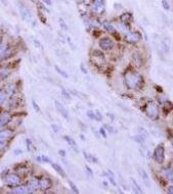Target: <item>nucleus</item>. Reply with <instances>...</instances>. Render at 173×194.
<instances>
[{"label":"nucleus","mask_w":173,"mask_h":194,"mask_svg":"<svg viewBox=\"0 0 173 194\" xmlns=\"http://www.w3.org/2000/svg\"><path fill=\"white\" fill-rule=\"evenodd\" d=\"M125 83L129 89L139 90L143 85V79L138 73L129 71L125 74Z\"/></svg>","instance_id":"1"},{"label":"nucleus","mask_w":173,"mask_h":194,"mask_svg":"<svg viewBox=\"0 0 173 194\" xmlns=\"http://www.w3.org/2000/svg\"><path fill=\"white\" fill-rule=\"evenodd\" d=\"M145 113L150 119L156 120L159 115V108H158V106L156 105V103H154L153 101H148V103L145 104Z\"/></svg>","instance_id":"2"},{"label":"nucleus","mask_w":173,"mask_h":194,"mask_svg":"<svg viewBox=\"0 0 173 194\" xmlns=\"http://www.w3.org/2000/svg\"><path fill=\"white\" fill-rule=\"evenodd\" d=\"M91 61L96 66H103L105 64V55L98 50H93L91 52Z\"/></svg>","instance_id":"3"},{"label":"nucleus","mask_w":173,"mask_h":194,"mask_svg":"<svg viewBox=\"0 0 173 194\" xmlns=\"http://www.w3.org/2000/svg\"><path fill=\"white\" fill-rule=\"evenodd\" d=\"M154 158L155 160L157 162V164H163L164 159H165V149H164L163 145H158L156 147L154 151Z\"/></svg>","instance_id":"4"},{"label":"nucleus","mask_w":173,"mask_h":194,"mask_svg":"<svg viewBox=\"0 0 173 194\" xmlns=\"http://www.w3.org/2000/svg\"><path fill=\"white\" fill-rule=\"evenodd\" d=\"M114 46V41L109 37H104L99 40V47L104 50H111Z\"/></svg>","instance_id":"5"},{"label":"nucleus","mask_w":173,"mask_h":194,"mask_svg":"<svg viewBox=\"0 0 173 194\" xmlns=\"http://www.w3.org/2000/svg\"><path fill=\"white\" fill-rule=\"evenodd\" d=\"M141 38H143V36L139 32H131L126 35L125 41L128 42V43H136V42L140 41Z\"/></svg>","instance_id":"6"},{"label":"nucleus","mask_w":173,"mask_h":194,"mask_svg":"<svg viewBox=\"0 0 173 194\" xmlns=\"http://www.w3.org/2000/svg\"><path fill=\"white\" fill-rule=\"evenodd\" d=\"M4 180H5V182L7 183V184L12 185V186L20 184V182H21V178H20V176H17V174H13V173L6 175V177L4 178Z\"/></svg>","instance_id":"7"},{"label":"nucleus","mask_w":173,"mask_h":194,"mask_svg":"<svg viewBox=\"0 0 173 194\" xmlns=\"http://www.w3.org/2000/svg\"><path fill=\"white\" fill-rule=\"evenodd\" d=\"M19 10H20V13H21L22 19H23L24 21L28 22V23H30V22L32 21V13H31V12L28 9V8H26L25 6L21 5L19 7Z\"/></svg>","instance_id":"8"},{"label":"nucleus","mask_w":173,"mask_h":194,"mask_svg":"<svg viewBox=\"0 0 173 194\" xmlns=\"http://www.w3.org/2000/svg\"><path fill=\"white\" fill-rule=\"evenodd\" d=\"M39 187L41 190L46 191L52 187V181L49 178H43L39 181Z\"/></svg>","instance_id":"9"},{"label":"nucleus","mask_w":173,"mask_h":194,"mask_svg":"<svg viewBox=\"0 0 173 194\" xmlns=\"http://www.w3.org/2000/svg\"><path fill=\"white\" fill-rule=\"evenodd\" d=\"M93 10L96 13H101L105 10V1L104 0H93Z\"/></svg>","instance_id":"10"},{"label":"nucleus","mask_w":173,"mask_h":194,"mask_svg":"<svg viewBox=\"0 0 173 194\" xmlns=\"http://www.w3.org/2000/svg\"><path fill=\"white\" fill-rule=\"evenodd\" d=\"M12 120V115L7 113H3L0 115V128L4 127L5 125H7L8 123Z\"/></svg>","instance_id":"11"},{"label":"nucleus","mask_w":173,"mask_h":194,"mask_svg":"<svg viewBox=\"0 0 173 194\" xmlns=\"http://www.w3.org/2000/svg\"><path fill=\"white\" fill-rule=\"evenodd\" d=\"M28 189H29V192H35L36 190H38V189L40 188L39 187V182L38 180L36 179H32L30 180V182L28 183Z\"/></svg>","instance_id":"12"},{"label":"nucleus","mask_w":173,"mask_h":194,"mask_svg":"<svg viewBox=\"0 0 173 194\" xmlns=\"http://www.w3.org/2000/svg\"><path fill=\"white\" fill-rule=\"evenodd\" d=\"M54 104H55V107H56V109L59 111V113H61V115H63L65 119L68 120L69 119V113H68V110H67V109L63 106V104H62L61 102H59V101H55Z\"/></svg>","instance_id":"13"},{"label":"nucleus","mask_w":173,"mask_h":194,"mask_svg":"<svg viewBox=\"0 0 173 194\" xmlns=\"http://www.w3.org/2000/svg\"><path fill=\"white\" fill-rule=\"evenodd\" d=\"M120 19H121V22H122V23L125 24V25H127V26L133 21L132 14H131V13H128V12H126V13H124V14H122Z\"/></svg>","instance_id":"14"},{"label":"nucleus","mask_w":173,"mask_h":194,"mask_svg":"<svg viewBox=\"0 0 173 194\" xmlns=\"http://www.w3.org/2000/svg\"><path fill=\"white\" fill-rule=\"evenodd\" d=\"M10 136H12V131L10 130L0 131V142H4L5 140L9 139Z\"/></svg>","instance_id":"15"},{"label":"nucleus","mask_w":173,"mask_h":194,"mask_svg":"<svg viewBox=\"0 0 173 194\" xmlns=\"http://www.w3.org/2000/svg\"><path fill=\"white\" fill-rule=\"evenodd\" d=\"M64 139L66 140L67 142H68V144L70 145L71 147H72L73 149H74L76 152H78V148H77V143H76V141H75L73 138H71L70 136H67V135H65L64 136Z\"/></svg>","instance_id":"16"},{"label":"nucleus","mask_w":173,"mask_h":194,"mask_svg":"<svg viewBox=\"0 0 173 194\" xmlns=\"http://www.w3.org/2000/svg\"><path fill=\"white\" fill-rule=\"evenodd\" d=\"M162 174H163V176L168 181L173 182V171L171 169H163L162 170Z\"/></svg>","instance_id":"17"},{"label":"nucleus","mask_w":173,"mask_h":194,"mask_svg":"<svg viewBox=\"0 0 173 194\" xmlns=\"http://www.w3.org/2000/svg\"><path fill=\"white\" fill-rule=\"evenodd\" d=\"M12 193H17V194H22V193H30L29 192V189L27 186H19L17 188L12 189Z\"/></svg>","instance_id":"18"},{"label":"nucleus","mask_w":173,"mask_h":194,"mask_svg":"<svg viewBox=\"0 0 173 194\" xmlns=\"http://www.w3.org/2000/svg\"><path fill=\"white\" fill-rule=\"evenodd\" d=\"M161 48L164 52H169L170 50V43L168 41V39H164L161 41Z\"/></svg>","instance_id":"19"},{"label":"nucleus","mask_w":173,"mask_h":194,"mask_svg":"<svg viewBox=\"0 0 173 194\" xmlns=\"http://www.w3.org/2000/svg\"><path fill=\"white\" fill-rule=\"evenodd\" d=\"M103 26H104V28L106 29L108 32H110V33H115L116 31H115V28H114V26H113L112 24L110 23V22H108V21H105L103 23Z\"/></svg>","instance_id":"20"},{"label":"nucleus","mask_w":173,"mask_h":194,"mask_svg":"<svg viewBox=\"0 0 173 194\" xmlns=\"http://www.w3.org/2000/svg\"><path fill=\"white\" fill-rule=\"evenodd\" d=\"M51 167H52L53 169H54L55 171L57 172V173L59 174V175L63 176L64 178H66V173H65V171L63 170V168H62V167L59 166V164H52V162H51Z\"/></svg>","instance_id":"21"},{"label":"nucleus","mask_w":173,"mask_h":194,"mask_svg":"<svg viewBox=\"0 0 173 194\" xmlns=\"http://www.w3.org/2000/svg\"><path fill=\"white\" fill-rule=\"evenodd\" d=\"M139 174H140V176H141V178L143 179V181H145L148 185H150V178H148L146 172L143 170V169H139Z\"/></svg>","instance_id":"22"},{"label":"nucleus","mask_w":173,"mask_h":194,"mask_svg":"<svg viewBox=\"0 0 173 194\" xmlns=\"http://www.w3.org/2000/svg\"><path fill=\"white\" fill-rule=\"evenodd\" d=\"M130 180H131V183H132L133 187H134V190L136 191L137 193H143V190L140 189V187H139V185L136 183V181H135V180L133 179V178H131Z\"/></svg>","instance_id":"23"},{"label":"nucleus","mask_w":173,"mask_h":194,"mask_svg":"<svg viewBox=\"0 0 173 194\" xmlns=\"http://www.w3.org/2000/svg\"><path fill=\"white\" fill-rule=\"evenodd\" d=\"M54 69H55V70H56V72L59 73L61 76H63L64 78H69V75H68V74H67V73L65 72V71L62 70V69L59 68V66H54Z\"/></svg>","instance_id":"24"},{"label":"nucleus","mask_w":173,"mask_h":194,"mask_svg":"<svg viewBox=\"0 0 173 194\" xmlns=\"http://www.w3.org/2000/svg\"><path fill=\"white\" fill-rule=\"evenodd\" d=\"M12 55V50H9V49H5V50L2 52V54H1V58H8V57Z\"/></svg>","instance_id":"25"},{"label":"nucleus","mask_w":173,"mask_h":194,"mask_svg":"<svg viewBox=\"0 0 173 194\" xmlns=\"http://www.w3.org/2000/svg\"><path fill=\"white\" fill-rule=\"evenodd\" d=\"M9 73H10L9 71L6 70V69L5 70H2L1 72H0V78H1L2 80H4L5 78H7L8 76H9Z\"/></svg>","instance_id":"26"},{"label":"nucleus","mask_w":173,"mask_h":194,"mask_svg":"<svg viewBox=\"0 0 173 194\" xmlns=\"http://www.w3.org/2000/svg\"><path fill=\"white\" fill-rule=\"evenodd\" d=\"M6 99V92L3 90H0V105L5 101Z\"/></svg>","instance_id":"27"},{"label":"nucleus","mask_w":173,"mask_h":194,"mask_svg":"<svg viewBox=\"0 0 173 194\" xmlns=\"http://www.w3.org/2000/svg\"><path fill=\"white\" fill-rule=\"evenodd\" d=\"M69 185H70L71 189H72V190L74 191L75 193H79V190H78V188H77V186L72 181H69Z\"/></svg>","instance_id":"28"},{"label":"nucleus","mask_w":173,"mask_h":194,"mask_svg":"<svg viewBox=\"0 0 173 194\" xmlns=\"http://www.w3.org/2000/svg\"><path fill=\"white\" fill-rule=\"evenodd\" d=\"M162 6H163V8L164 9H166V10L170 9V5H169V3L167 2V0H162Z\"/></svg>","instance_id":"29"},{"label":"nucleus","mask_w":173,"mask_h":194,"mask_svg":"<svg viewBox=\"0 0 173 194\" xmlns=\"http://www.w3.org/2000/svg\"><path fill=\"white\" fill-rule=\"evenodd\" d=\"M62 95H63V96L65 97L67 100L71 99V96H70V94H69V93L67 92V90H66V89H62Z\"/></svg>","instance_id":"30"},{"label":"nucleus","mask_w":173,"mask_h":194,"mask_svg":"<svg viewBox=\"0 0 173 194\" xmlns=\"http://www.w3.org/2000/svg\"><path fill=\"white\" fill-rule=\"evenodd\" d=\"M59 25H61V28H62V29H64V30H66V31L68 30V26L66 25V23L64 22L63 19H59Z\"/></svg>","instance_id":"31"},{"label":"nucleus","mask_w":173,"mask_h":194,"mask_svg":"<svg viewBox=\"0 0 173 194\" xmlns=\"http://www.w3.org/2000/svg\"><path fill=\"white\" fill-rule=\"evenodd\" d=\"M94 115H95V120H97V121H101L103 117H101V113H99V110H95Z\"/></svg>","instance_id":"32"},{"label":"nucleus","mask_w":173,"mask_h":194,"mask_svg":"<svg viewBox=\"0 0 173 194\" xmlns=\"http://www.w3.org/2000/svg\"><path fill=\"white\" fill-rule=\"evenodd\" d=\"M87 117L88 118H90V119H92V120H95V115H94V111H92V110H87Z\"/></svg>","instance_id":"33"},{"label":"nucleus","mask_w":173,"mask_h":194,"mask_svg":"<svg viewBox=\"0 0 173 194\" xmlns=\"http://www.w3.org/2000/svg\"><path fill=\"white\" fill-rule=\"evenodd\" d=\"M32 103H33V107H34V109H35V110H36L37 113H40V108H39L38 104H37L36 102L34 101V100H33V101H32Z\"/></svg>","instance_id":"34"},{"label":"nucleus","mask_w":173,"mask_h":194,"mask_svg":"<svg viewBox=\"0 0 173 194\" xmlns=\"http://www.w3.org/2000/svg\"><path fill=\"white\" fill-rule=\"evenodd\" d=\"M41 159L43 160V162H49V164H51V160H50L47 156H45V155H42Z\"/></svg>","instance_id":"35"},{"label":"nucleus","mask_w":173,"mask_h":194,"mask_svg":"<svg viewBox=\"0 0 173 194\" xmlns=\"http://www.w3.org/2000/svg\"><path fill=\"white\" fill-rule=\"evenodd\" d=\"M38 15H39V19H41L42 23H46V19H44V15L42 14V12H38Z\"/></svg>","instance_id":"36"},{"label":"nucleus","mask_w":173,"mask_h":194,"mask_svg":"<svg viewBox=\"0 0 173 194\" xmlns=\"http://www.w3.org/2000/svg\"><path fill=\"white\" fill-rule=\"evenodd\" d=\"M80 69H81V71H82V73H83V74H85V75L87 74V70L85 69V66H84L83 63H81V66H80Z\"/></svg>","instance_id":"37"},{"label":"nucleus","mask_w":173,"mask_h":194,"mask_svg":"<svg viewBox=\"0 0 173 194\" xmlns=\"http://www.w3.org/2000/svg\"><path fill=\"white\" fill-rule=\"evenodd\" d=\"M99 132H101V136H104V138H106V130L104 128H101L99 129Z\"/></svg>","instance_id":"38"},{"label":"nucleus","mask_w":173,"mask_h":194,"mask_svg":"<svg viewBox=\"0 0 173 194\" xmlns=\"http://www.w3.org/2000/svg\"><path fill=\"white\" fill-rule=\"evenodd\" d=\"M85 169H86V172H87V173L89 174L90 176H92V175H93V173H92V170H91V169L89 168V167H88V166H85Z\"/></svg>","instance_id":"39"},{"label":"nucleus","mask_w":173,"mask_h":194,"mask_svg":"<svg viewBox=\"0 0 173 194\" xmlns=\"http://www.w3.org/2000/svg\"><path fill=\"white\" fill-rule=\"evenodd\" d=\"M167 192L170 193V194H173V185H171V186H169L167 188Z\"/></svg>","instance_id":"40"},{"label":"nucleus","mask_w":173,"mask_h":194,"mask_svg":"<svg viewBox=\"0 0 173 194\" xmlns=\"http://www.w3.org/2000/svg\"><path fill=\"white\" fill-rule=\"evenodd\" d=\"M59 154L61 155V156H66V151L65 150H59Z\"/></svg>","instance_id":"41"},{"label":"nucleus","mask_w":173,"mask_h":194,"mask_svg":"<svg viewBox=\"0 0 173 194\" xmlns=\"http://www.w3.org/2000/svg\"><path fill=\"white\" fill-rule=\"evenodd\" d=\"M42 1H43L44 3L46 4V5H51V4H52L51 0H42Z\"/></svg>","instance_id":"42"},{"label":"nucleus","mask_w":173,"mask_h":194,"mask_svg":"<svg viewBox=\"0 0 173 194\" xmlns=\"http://www.w3.org/2000/svg\"><path fill=\"white\" fill-rule=\"evenodd\" d=\"M51 127H52L53 130H54V132H59V128L57 126H55V125H52Z\"/></svg>","instance_id":"43"},{"label":"nucleus","mask_w":173,"mask_h":194,"mask_svg":"<svg viewBox=\"0 0 173 194\" xmlns=\"http://www.w3.org/2000/svg\"><path fill=\"white\" fill-rule=\"evenodd\" d=\"M4 148V143L3 142H0V149H3Z\"/></svg>","instance_id":"44"},{"label":"nucleus","mask_w":173,"mask_h":194,"mask_svg":"<svg viewBox=\"0 0 173 194\" xmlns=\"http://www.w3.org/2000/svg\"><path fill=\"white\" fill-rule=\"evenodd\" d=\"M171 142H172V145H173V136H172V138H171Z\"/></svg>","instance_id":"45"},{"label":"nucleus","mask_w":173,"mask_h":194,"mask_svg":"<svg viewBox=\"0 0 173 194\" xmlns=\"http://www.w3.org/2000/svg\"><path fill=\"white\" fill-rule=\"evenodd\" d=\"M84 1H85V2H88V1H89V0H84Z\"/></svg>","instance_id":"46"}]
</instances>
